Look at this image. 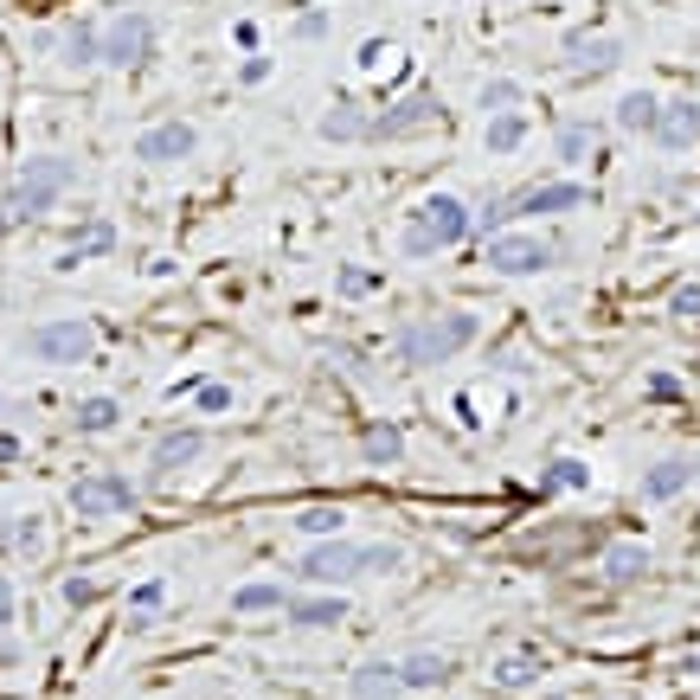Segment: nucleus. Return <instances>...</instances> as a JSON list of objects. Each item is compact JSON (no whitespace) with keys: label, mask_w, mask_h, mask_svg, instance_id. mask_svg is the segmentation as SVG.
<instances>
[{"label":"nucleus","mask_w":700,"mask_h":700,"mask_svg":"<svg viewBox=\"0 0 700 700\" xmlns=\"http://www.w3.org/2000/svg\"><path fill=\"white\" fill-rule=\"evenodd\" d=\"M283 617H289L296 630H335V624H348V604H341V598H289Z\"/></svg>","instance_id":"18"},{"label":"nucleus","mask_w":700,"mask_h":700,"mask_svg":"<svg viewBox=\"0 0 700 700\" xmlns=\"http://www.w3.org/2000/svg\"><path fill=\"white\" fill-rule=\"evenodd\" d=\"M348 527V514L341 508H328V501H315V508H302L296 514V534H309V540H335Z\"/></svg>","instance_id":"29"},{"label":"nucleus","mask_w":700,"mask_h":700,"mask_svg":"<svg viewBox=\"0 0 700 700\" xmlns=\"http://www.w3.org/2000/svg\"><path fill=\"white\" fill-rule=\"evenodd\" d=\"M476 335H483V322H476L470 309H437V315H412V322H399L392 353H399L405 366H443V360H457V353L470 348Z\"/></svg>","instance_id":"1"},{"label":"nucleus","mask_w":700,"mask_h":700,"mask_svg":"<svg viewBox=\"0 0 700 700\" xmlns=\"http://www.w3.org/2000/svg\"><path fill=\"white\" fill-rule=\"evenodd\" d=\"M193 412H207V418L212 412H232V386H212V379L193 386Z\"/></svg>","instance_id":"36"},{"label":"nucleus","mask_w":700,"mask_h":700,"mask_svg":"<svg viewBox=\"0 0 700 700\" xmlns=\"http://www.w3.org/2000/svg\"><path fill=\"white\" fill-rule=\"evenodd\" d=\"M591 207V187L585 180H540V187H527V193H514L508 212L514 218H540V212H578Z\"/></svg>","instance_id":"13"},{"label":"nucleus","mask_w":700,"mask_h":700,"mask_svg":"<svg viewBox=\"0 0 700 700\" xmlns=\"http://www.w3.org/2000/svg\"><path fill=\"white\" fill-rule=\"evenodd\" d=\"M13 547H20V553H39V547H46V540H39V521H20V527H13Z\"/></svg>","instance_id":"40"},{"label":"nucleus","mask_w":700,"mask_h":700,"mask_svg":"<svg viewBox=\"0 0 700 700\" xmlns=\"http://www.w3.org/2000/svg\"><path fill=\"white\" fill-rule=\"evenodd\" d=\"M655 141L668 148V154H688L700 141V103L695 97H668L662 103V116H655Z\"/></svg>","instance_id":"14"},{"label":"nucleus","mask_w":700,"mask_h":700,"mask_svg":"<svg viewBox=\"0 0 700 700\" xmlns=\"http://www.w3.org/2000/svg\"><path fill=\"white\" fill-rule=\"evenodd\" d=\"M97 348V328L84 322V315H65V322H39L33 335H26V353L33 360H46V366H84Z\"/></svg>","instance_id":"5"},{"label":"nucleus","mask_w":700,"mask_h":700,"mask_svg":"<svg viewBox=\"0 0 700 700\" xmlns=\"http://www.w3.org/2000/svg\"><path fill=\"white\" fill-rule=\"evenodd\" d=\"M483 264L495 277H540L560 264V245L534 238V232H495V238H483Z\"/></svg>","instance_id":"4"},{"label":"nucleus","mask_w":700,"mask_h":700,"mask_svg":"<svg viewBox=\"0 0 700 700\" xmlns=\"http://www.w3.org/2000/svg\"><path fill=\"white\" fill-rule=\"evenodd\" d=\"M598 572H604L611 585H636V578L649 572V547H642V540H611L604 560H598Z\"/></svg>","instance_id":"19"},{"label":"nucleus","mask_w":700,"mask_h":700,"mask_svg":"<svg viewBox=\"0 0 700 700\" xmlns=\"http://www.w3.org/2000/svg\"><path fill=\"white\" fill-rule=\"evenodd\" d=\"M148 52H154V20H148L141 7H123V13L103 26V65L136 71Z\"/></svg>","instance_id":"7"},{"label":"nucleus","mask_w":700,"mask_h":700,"mask_svg":"<svg viewBox=\"0 0 700 700\" xmlns=\"http://www.w3.org/2000/svg\"><path fill=\"white\" fill-rule=\"evenodd\" d=\"M399 675H405V688H443V682H450V655L418 649V655H405V662H399Z\"/></svg>","instance_id":"25"},{"label":"nucleus","mask_w":700,"mask_h":700,"mask_svg":"<svg viewBox=\"0 0 700 700\" xmlns=\"http://www.w3.org/2000/svg\"><path fill=\"white\" fill-rule=\"evenodd\" d=\"M315 129H322V141H373V116H366L360 103H348V97H341V103H335Z\"/></svg>","instance_id":"20"},{"label":"nucleus","mask_w":700,"mask_h":700,"mask_svg":"<svg viewBox=\"0 0 700 700\" xmlns=\"http://www.w3.org/2000/svg\"><path fill=\"white\" fill-rule=\"evenodd\" d=\"M322 33H328V20H322V13H302V20H296V39H322Z\"/></svg>","instance_id":"41"},{"label":"nucleus","mask_w":700,"mask_h":700,"mask_svg":"<svg viewBox=\"0 0 700 700\" xmlns=\"http://www.w3.org/2000/svg\"><path fill=\"white\" fill-rule=\"evenodd\" d=\"M200 148V129L193 123H180V116H167V123H148L136 136V161H148V167H174V161H187Z\"/></svg>","instance_id":"10"},{"label":"nucleus","mask_w":700,"mask_h":700,"mask_svg":"<svg viewBox=\"0 0 700 700\" xmlns=\"http://www.w3.org/2000/svg\"><path fill=\"white\" fill-rule=\"evenodd\" d=\"M560 59L572 77H604V71H617V59H624V39L617 33H565Z\"/></svg>","instance_id":"9"},{"label":"nucleus","mask_w":700,"mask_h":700,"mask_svg":"<svg viewBox=\"0 0 700 700\" xmlns=\"http://www.w3.org/2000/svg\"><path fill=\"white\" fill-rule=\"evenodd\" d=\"M116 418H123V405H116V399H110V392H97V399H77V430H84V437H97V430H116Z\"/></svg>","instance_id":"28"},{"label":"nucleus","mask_w":700,"mask_h":700,"mask_svg":"<svg viewBox=\"0 0 700 700\" xmlns=\"http://www.w3.org/2000/svg\"><path fill=\"white\" fill-rule=\"evenodd\" d=\"M675 315H682V322H695V328H700V283H688V289H675Z\"/></svg>","instance_id":"39"},{"label":"nucleus","mask_w":700,"mask_h":700,"mask_svg":"<svg viewBox=\"0 0 700 700\" xmlns=\"http://www.w3.org/2000/svg\"><path fill=\"white\" fill-rule=\"evenodd\" d=\"M110 245H116V225H110V218H84V225L71 232V251L59 258V264L71 271V264H84V258H103Z\"/></svg>","instance_id":"21"},{"label":"nucleus","mask_w":700,"mask_h":700,"mask_svg":"<svg viewBox=\"0 0 700 700\" xmlns=\"http://www.w3.org/2000/svg\"><path fill=\"white\" fill-rule=\"evenodd\" d=\"M59 52H65V65H103V33L90 20H71L59 33Z\"/></svg>","instance_id":"22"},{"label":"nucleus","mask_w":700,"mask_h":700,"mask_svg":"<svg viewBox=\"0 0 700 700\" xmlns=\"http://www.w3.org/2000/svg\"><path fill=\"white\" fill-rule=\"evenodd\" d=\"M271 77V59H245V84H264Z\"/></svg>","instance_id":"42"},{"label":"nucleus","mask_w":700,"mask_h":700,"mask_svg":"<svg viewBox=\"0 0 700 700\" xmlns=\"http://www.w3.org/2000/svg\"><path fill=\"white\" fill-rule=\"evenodd\" d=\"M437 116H443L437 90H412V97H399V103H386V110L373 116V141H412V136H424Z\"/></svg>","instance_id":"8"},{"label":"nucleus","mask_w":700,"mask_h":700,"mask_svg":"<svg viewBox=\"0 0 700 700\" xmlns=\"http://www.w3.org/2000/svg\"><path fill=\"white\" fill-rule=\"evenodd\" d=\"M655 116H662V97H655V90H624V103H617V129L655 136Z\"/></svg>","instance_id":"23"},{"label":"nucleus","mask_w":700,"mask_h":700,"mask_svg":"<svg viewBox=\"0 0 700 700\" xmlns=\"http://www.w3.org/2000/svg\"><path fill=\"white\" fill-rule=\"evenodd\" d=\"M399 565H405V547H386V540L379 547H360V578L366 572H399Z\"/></svg>","instance_id":"33"},{"label":"nucleus","mask_w":700,"mask_h":700,"mask_svg":"<svg viewBox=\"0 0 700 700\" xmlns=\"http://www.w3.org/2000/svg\"><path fill=\"white\" fill-rule=\"evenodd\" d=\"M695 476H700L695 457H662L655 470H642V501H675V495L688 489Z\"/></svg>","instance_id":"15"},{"label":"nucleus","mask_w":700,"mask_h":700,"mask_svg":"<svg viewBox=\"0 0 700 700\" xmlns=\"http://www.w3.org/2000/svg\"><path fill=\"white\" fill-rule=\"evenodd\" d=\"M585 483H591V470H585L578 457H560V463L547 470V483H540V489H585Z\"/></svg>","instance_id":"31"},{"label":"nucleus","mask_w":700,"mask_h":700,"mask_svg":"<svg viewBox=\"0 0 700 700\" xmlns=\"http://www.w3.org/2000/svg\"><path fill=\"white\" fill-rule=\"evenodd\" d=\"M283 604H289V591L271 585V578H258V585H238V591H232V611H283Z\"/></svg>","instance_id":"30"},{"label":"nucleus","mask_w":700,"mask_h":700,"mask_svg":"<svg viewBox=\"0 0 700 700\" xmlns=\"http://www.w3.org/2000/svg\"><path fill=\"white\" fill-rule=\"evenodd\" d=\"M360 457H366L373 470H399V463H405V437H399V424L373 418L366 430H360Z\"/></svg>","instance_id":"17"},{"label":"nucleus","mask_w":700,"mask_h":700,"mask_svg":"<svg viewBox=\"0 0 700 700\" xmlns=\"http://www.w3.org/2000/svg\"><path fill=\"white\" fill-rule=\"evenodd\" d=\"M97 598H103V585H97V578H65V604H71V611H84V604H97Z\"/></svg>","instance_id":"37"},{"label":"nucleus","mask_w":700,"mask_h":700,"mask_svg":"<svg viewBox=\"0 0 700 700\" xmlns=\"http://www.w3.org/2000/svg\"><path fill=\"white\" fill-rule=\"evenodd\" d=\"M328 366H335V373H348V379H366V353L348 348V341H335V348H328Z\"/></svg>","instance_id":"35"},{"label":"nucleus","mask_w":700,"mask_h":700,"mask_svg":"<svg viewBox=\"0 0 700 700\" xmlns=\"http://www.w3.org/2000/svg\"><path fill=\"white\" fill-rule=\"evenodd\" d=\"M353 700H399L405 695V675H399V662H360L348 682Z\"/></svg>","instance_id":"16"},{"label":"nucleus","mask_w":700,"mask_h":700,"mask_svg":"<svg viewBox=\"0 0 700 700\" xmlns=\"http://www.w3.org/2000/svg\"><path fill=\"white\" fill-rule=\"evenodd\" d=\"M7 617H13V585L0 578V624H7Z\"/></svg>","instance_id":"43"},{"label":"nucleus","mask_w":700,"mask_h":700,"mask_svg":"<svg viewBox=\"0 0 700 700\" xmlns=\"http://www.w3.org/2000/svg\"><path fill=\"white\" fill-rule=\"evenodd\" d=\"M483 141H489V154H514V148L527 141V116H521V110H501V116H489Z\"/></svg>","instance_id":"27"},{"label":"nucleus","mask_w":700,"mask_h":700,"mask_svg":"<svg viewBox=\"0 0 700 700\" xmlns=\"http://www.w3.org/2000/svg\"><path fill=\"white\" fill-rule=\"evenodd\" d=\"M129 611H136V630H148V624H154V611H161V578H148V585H136V591H129Z\"/></svg>","instance_id":"34"},{"label":"nucleus","mask_w":700,"mask_h":700,"mask_svg":"<svg viewBox=\"0 0 700 700\" xmlns=\"http://www.w3.org/2000/svg\"><path fill=\"white\" fill-rule=\"evenodd\" d=\"M540 675H547V662H540L534 649H514V655L495 662V688H508V695H514V688H534Z\"/></svg>","instance_id":"24"},{"label":"nucleus","mask_w":700,"mask_h":700,"mask_svg":"<svg viewBox=\"0 0 700 700\" xmlns=\"http://www.w3.org/2000/svg\"><path fill=\"white\" fill-rule=\"evenodd\" d=\"M514 103H521V84H514V77H489V84H483V110H489V116L514 110Z\"/></svg>","instance_id":"32"},{"label":"nucleus","mask_w":700,"mask_h":700,"mask_svg":"<svg viewBox=\"0 0 700 700\" xmlns=\"http://www.w3.org/2000/svg\"><path fill=\"white\" fill-rule=\"evenodd\" d=\"M335 289H341V296H373V289H379V277H373V271H341V277H335Z\"/></svg>","instance_id":"38"},{"label":"nucleus","mask_w":700,"mask_h":700,"mask_svg":"<svg viewBox=\"0 0 700 700\" xmlns=\"http://www.w3.org/2000/svg\"><path fill=\"white\" fill-rule=\"evenodd\" d=\"M296 572H302L309 585H328V591H335V585L360 578V547H353V540H341V534H335V540H315V547L302 553V565H296Z\"/></svg>","instance_id":"11"},{"label":"nucleus","mask_w":700,"mask_h":700,"mask_svg":"<svg viewBox=\"0 0 700 700\" xmlns=\"http://www.w3.org/2000/svg\"><path fill=\"white\" fill-rule=\"evenodd\" d=\"M123 508H136V483L116 476V470H97V476L71 483V514L77 521H103V514H123Z\"/></svg>","instance_id":"6"},{"label":"nucleus","mask_w":700,"mask_h":700,"mask_svg":"<svg viewBox=\"0 0 700 700\" xmlns=\"http://www.w3.org/2000/svg\"><path fill=\"white\" fill-rule=\"evenodd\" d=\"M200 457H207V430H200V424H174V430L154 437L148 470H154V476H180V470H193Z\"/></svg>","instance_id":"12"},{"label":"nucleus","mask_w":700,"mask_h":700,"mask_svg":"<svg viewBox=\"0 0 700 700\" xmlns=\"http://www.w3.org/2000/svg\"><path fill=\"white\" fill-rule=\"evenodd\" d=\"M463 238H476V212L463 207L457 193H430L412 207L405 218V232H399V251L424 264V258H437V251H450V245H463Z\"/></svg>","instance_id":"2"},{"label":"nucleus","mask_w":700,"mask_h":700,"mask_svg":"<svg viewBox=\"0 0 700 700\" xmlns=\"http://www.w3.org/2000/svg\"><path fill=\"white\" fill-rule=\"evenodd\" d=\"M0 232H7V207H0Z\"/></svg>","instance_id":"44"},{"label":"nucleus","mask_w":700,"mask_h":700,"mask_svg":"<svg viewBox=\"0 0 700 700\" xmlns=\"http://www.w3.org/2000/svg\"><path fill=\"white\" fill-rule=\"evenodd\" d=\"M71 180H77V161H65V154H39V161H26V167L13 174V193H7V225L39 218Z\"/></svg>","instance_id":"3"},{"label":"nucleus","mask_w":700,"mask_h":700,"mask_svg":"<svg viewBox=\"0 0 700 700\" xmlns=\"http://www.w3.org/2000/svg\"><path fill=\"white\" fill-rule=\"evenodd\" d=\"M598 141H604V129H598V123H560L553 154H560V161H585V154H598Z\"/></svg>","instance_id":"26"}]
</instances>
